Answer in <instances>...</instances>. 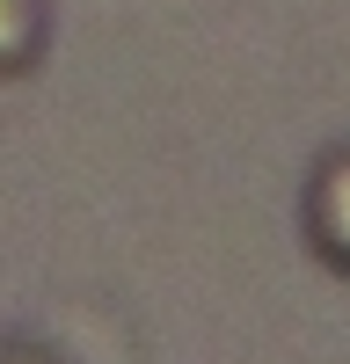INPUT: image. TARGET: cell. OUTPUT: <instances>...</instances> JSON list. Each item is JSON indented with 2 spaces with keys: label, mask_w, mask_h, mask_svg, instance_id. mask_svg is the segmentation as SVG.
I'll return each instance as SVG.
<instances>
[{
  "label": "cell",
  "mask_w": 350,
  "mask_h": 364,
  "mask_svg": "<svg viewBox=\"0 0 350 364\" xmlns=\"http://www.w3.org/2000/svg\"><path fill=\"white\" fill-rule=\"evenodd\" d=\"M29 44V0H0V58H15Z\"/></svg>",
  "instance_id": "1"
},
{
  "label": "cell",
  "mask_w": 350,
  "mask_h": 364,
  "mask_svg": "<svg viewBox=\"0 0 350 364\" xmlns=\"http://www.w3.org/2000/svg\"><path fill=\"white\" fill-rule=\"evenodd\" d=\"M329 233L343 240V255H350V168L336 175V197H329Z\"/></svg>",
  "instance_id": "2"
}]
</instances>
